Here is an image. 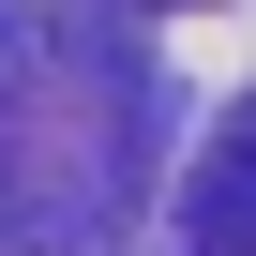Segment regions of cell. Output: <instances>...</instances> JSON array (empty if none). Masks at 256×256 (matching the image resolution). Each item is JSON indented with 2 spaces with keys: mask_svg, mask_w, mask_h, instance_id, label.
<instances>
[{
  "mask_svg": "<svg viewBox=\"0 0 256 256\" xmlns=\"http://www.w3.org/2000/svg\"><path fill=\"white\" fill-rule=\"evenodd\" d=\"M151 166V76L60 30V16H0V241L60 256L90 241Z\"/></svg>",
  "mask_w": 256,
  "mask_h": 256,
  "instance_id": "cell-1",
  "label": "cell"
},
{
  "mask_svg": "<svg viewBox=\"0 0 256 256\" xmlns=\"http://www.w3.org/2000/svg\"><path fill=\"white\" fill-rule=\"evenodd\" d=\"M181 226H196L211 256H256V106H241L226 136L196 151V196H181Z\"/></svg>",
  "mask_w": 256,
  "mask_h": 256,
  "instance_id": "cell-2",
  "label": "cell"
}]
</instances>
